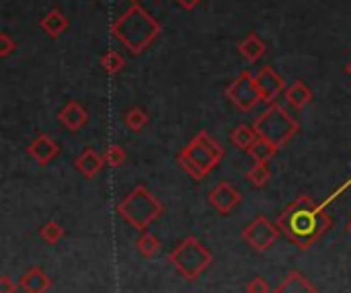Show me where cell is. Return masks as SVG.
<instances>
[{
	"label": "cell",
	"instance_id": "33",
	"mask_svg": "<svg viewBox=\"0 0 351 293\" xmlns=\"http://www.w3.org/2000/svg\"><path fill=\"white\" fill-rule=\"evenodd\" d=\"M348 230H350V234H351V220H350V224H348Z\"/></svg>",
	"mask_w": 351,
	"mask_h": 293
},
{
	"label": "cell",
	"instance_id": "16",
	"mask_svg": "<svg viewBox=\"0 0 351 293\" xmlns=\"http://www.w3.org/2000/svg\"><path fill=\"white\" fill-rule=\"evenodd\" d=\"M274 293H319L317 288L298 271H290L286 279L274 290Z\"/></svg>",
	"mask_w": 351,
	"mask_h": 293
},
{
	"label": "cell",
	"instance_id": "7",
	"mask_svg": "<svg viewBox=\"0 0 351 293\" xmlns=\"http://www.w3.org/2000/svg\"><path fill=\"white\" fill-rule=\"evenodd\" d=\"M226 99L243 113L247 111H253L259 103H261V97H259V90H257V84H255V76L249 72V70H243L228 86H226Z\"/></svg>",
	"mask_w": 351,
	"mask_h": 293
},
{
	"label": "cell",
	"instance_id": "31",
	"mask_svg": "<svg viewBox=\"0 0 351 293\" xmlns=\"http://www.w3.org/2000/svg\"><path fill=\"white\" fill-rule=\"evenodd\" d=\"M179 4H181V8H185V10H193L197 4H199V0H177Z\"/></svg>",
	"mask_w": 351,
	"mask_h": 293
},
{
	"label": "cell",
	"instance_id": "15",
	"mask_svg": "<svg viewBox=\"0 0 351 293\" xmlns=\"http://www.w3.org/2000/svg\"><path fill=\"white\" fill-rule=\"evenodd\" d=\"M68 25H70V21H68V16H66L60 8L47 10V12L41 16V21H39V27L43 29V33L49 35L51 39H58V37L68 29Z\"/></svg>",
	"mask_w": 351,
	"mask_h": 293
},
{
	"label": "cell",
	"instance_id": "26",
	"mask_svg": "<svg viewBox=\"0 0 351 293\" xmlns=\"http://www.w3.org/2000/svg\"><path fill=\"white\" fill-rule=\"evenodd\" d=\"M103 158H105V164H109L111 168H117V166H121L128 160V154H125V150L121 146L111 144V146H107Z\"/></svg>",
	"mask_w": 351,
	"mask_h": 293
},
{
	"label": "cell",
	"instance_id": "18",
	"mask_svg": "<svg viewBox=\"0 0 351 293\" xmlns=\"http://www.w3.org/2000/svg\"><path fill=\"white\" fill-rule=\"evenodd\" d=\"M239 51H241V55H243L247 62L255 64L257 60L263 58V53L267 51V47H265V43L261 41V37L253 31V33H249V35L239 43Z\"/></svg>",
	"mask_w": 351,
	"mask_h": 293
},
{
	"label": "cell",
	"instance_id": "21",
	"mask_svg": "<svg viewBox=\"0 0 351 293\" xmlns=\"http://www.w3.org/2000/svg\"><path fill=\"white\" fill-rule=\"evenodd\" d=\"M278 150H280V148H276V146L269 144L267 140L257 138V142L247 150V154H249L255 162H269V158H274Z\"/></svg>",
	"mask_w": 351,
	"mask_h": 293
},
{
	"label": "cell",
	"instance_id": "29",
	"mask_svg": "<svg viewBox=\"0 0 351 293\" xmlns=\"http://www.w3.org/2000/svg\"><path fill=\"white\" fill-rule=\"evenodd\" d=\"M350 187H351V177L348 179V181H346V183H343V185H339V187H337V189H335V191H333V193H331V195H329V197H327V199L321 203V207H325V209H327V207H329V205H331V203H333V201H335V199H337L341 193H346Z\"/></svg>",
	"mask_w": 351,
	"mask_h": 293
},
{
	"label": "cell",
	"instance_id": "25",
	"mask_svg": "<svg viewBox=\"0 0 351 293\" xmlns=\"http://www.w3.org/2000/svg\"><path fill=\"white\" fill-rule=\"evenodd\" d=\"M39 236L45 244H58L64 238V226L60 222H47L39 230Z\"/></svg>",
	"mask_w": 351,
	"mask_h": 293
},
{
	"label": "cell",
	"instance_id": "32",
	"mask_svg": "<svg viewBox=\"0 0 351 293\" xmlns=\"http://www.w3.org/2000/svg\"><path fill=\"white\" fill-rule=\"evenodd\" d=\"M346 72H348V74H350V76H351V60H350V62H348V66H346Z\"/></svg>",
	"mask_w": 351,
	"mask_h": 293
},
{
	"label": "cell",
	"instance_id": "2",
	"mask_svg": "<svg viewBox=\"0 0 351 293\" xmlns=\"http://www.w3.org/2000/svg\"><path fill=\"white\" fill-rule=\"evenodd\" d=\"M111 35L119 39L132 55H140L160 33V23L140 4H132L111 23Z\"/></svg>",
	"mask_w": 351,
	"mask_h": 293
},
{
	"label": "cell",
	"instance_id": "19",
	"mask_svg": "<svg viewBox=\"0 0 351 293\" xmlns=\"http://www.w3.org/2000/svg\"><path fill=\"white\" fill-rule=\"evenodd\" d=\"M257 131H255V127L253 125H247V123H241V125H237L234 129H232V133H230V142L239 148V150H249L255 142H257Z\"/></svg>",
	"mask_w": 351,
	"mask_h": 293
},
{
	"label": "cell",
	"instance_id": "30",
	"mask_svg": "<svg viewBox=\"0 0 351 293\" xmlns=\"http://www.w3.org/2000/svg\"><path fill=\"white\" fill-rule=\"evenodd\" d=\"M16 292V283L8 277V275H2L0 277V293H14Z\"/></svg>",
	"mask_w": 351,
	"mask_h": 293
},
{
	"label": "cell",
	"instance_id": "20",
	"mask_svg": "<svg viewBox=\"0 0 351 293\" xmlns=\"http://www.w3.org/2000/svg\"><path fill=\"white\" fill-rule=\"evenodd\" d=\"M136 249H138V253L144 257V259H152V257H156L158 255V251H160V240L152 234V232H140V236H138V240H136Z\"/></svg>",
	"mask_w": 351,
	"mask_h": 293
},
{
	"label": "cell",
	"instance_id": "12",
	"mask_svg": "<svg viewBox=\"0 0 351 293\" xmlns=\"http://www.w3.org/2000/svg\"><path fill=\"white\" fill-rule=\"evenodd\" d=\"M58 121L62 127H66L68 131H78L88 123V111L78 103V101H68L60 113H58Z\"/></svg>",
	"mask_w": 351,
	"mask_h": 293
},
{
	"label": "cell",
	"instance_id": "13",
	"mask_svg": "<svg viewBox=\"0 0 351 293\" xmlns=\"http://www.w3.org/2000/svg\"><path fill=\"white\" fill-rule=\"evenodd\" d=\"M19 288L25 293H47L51 290V279L39 265H35L21 275Z\"/></svg>",
	"mask_w": 351,
	"mask_h": 293
},
{
	"label": "cell",
	"instance_id": "24",
	"mask_svg": "<svg viewBox=\"0 0 351 293\" xmlns=\"http://www.w3.org/2000/svg\"><path fill=\"white\" fill-rule=\"evenodd\" d=\"M101 66H103V70L107 74H119L123 70V66H125V60H123V55L119 51L109 49V51H105L101 55Z\"/></svg>",
	"mask_w": 351,
	"mask_h": 293
},
{
	"label": "cell",
	"instance_id": "8",
	"mask_svg": "<svg viewBox=\"0 0 351 293\" xmlns=\"http://www.w3.org/2000/svg\"><path fill=\"white\" fill-rule=\"evenodd\" d=\"M280 228L274 224V222H269L265 216H257L251 224H247L245 228H243V234H241V238L253 249V251H257V253H263V251H269L274 244H276V240L280 238Z\"/></svg>",
	"mask_w": 351,
	"mask_h": 293
},
{
	"label": "cell",
	"instance_id": "9",
	"mask_svg": "<svg viewBox=\"0 0 351 293\" xmlns=\"http://www.w3.org/2000/svg\"><path fill=\"white\" fill-rule=\"evenodd\" d=\"M255 84H257V90H259V97H261V103H276V99L286 92V82L284 78L271 68V66H263L257 74H255Z\"/></svg>",
	"mask_w": 351,
	"mask_h": 293
},
{
	"label": "cell",
	"instance_id": "3",
	"mask_svg": "<svg viewBox=\"0 0 351 293\" xmlns=\"http://www.w3.org/2000/svg\"><path fill=\"white\" fill-rule=\"evenodd\" d=\"M222 158L224 148L214 138H210L208 131H199L179 152L177 162L193 181H202L222 162Z\"/></svg>",
	"mask_w": 351,
	"mask_h": 293
},
{
	"label": "cell",
	"instance_id": "5",
	"mask_svg": "<svg viewBox=\"0 0 351 293\" xmlns=\"http://www.w3.org/2000/svg\"><path fill=\"white\" fill-rule=\"evenodd\" d=\"M253 127H255L259 138L267 140L276 148L286 146L298 133V129H300L298 121L286 111V107H282L278 103H271L267 107V111H263L253 121Z\"/></svg>",
	"mask_w": 351,
	"mask_h": 293
},
{
	"label": "cell",
	"instance_id": "10",
	"mask_svg": "<svg viewBox=\"0 0 351 293\" xmlns=\"http://www.w3.org/2000/svg\"><path fill=\"white\" fill-rule=\"evenodd\" d=\"M208 199H210V205H212L220 216H228V214L241 203L243 195H241V191H239L237 187H232L230 183L222 181V183H218V185L210 191Z\"/></svg>",
	"mask_w": 351,
	"mask_h": 293
},
{
	"label": "cell",
	"instance_id": "11",
	"mask_svg": "<svg viewBox=\"0 0 351 293\" xmlns=\"http://www.w3.org/2000/svg\"><path fill=\"white\" fill-rule=\"evenodd\" d=\"M27 154L39 164V166H45L49 164L58 154H60V144L49 138L47 133H39L27 148Z\"/></svg>",
	"mask_w": 351,
	"mask_h": 293
},
{
	"label": "cell",
	"instance_id": "6",
	"mask_svg": "<svg viewBox=\"0 0 351 293\" xmlns=\"http://www.w3.org/2000/svg\"><path fill=\"white\" fill-rule=\"evenodd\" d=\"M169 261L185 281H195L210 267L212 253L202 240H197L195 236H187L169 253Z\"/></svg>",
	"mask_w": 351,
	"mask_h": 293
},
{
	"label": "cell",
	"instance_id": "4",
	"mask_svg": "<svg viewBox=\"0 0 351 293\" xmlns=\"http://www.w3.org/2000/svg\"><path fill=\"white\" fill-rule=\"evenodd\" d=\"M117 214L134 230L146 232L148 226L165 214V205L152 195V191L138 185L117 203Z\"/></svg>",
	"mask_w": 351,
	"mask_h": 293
},
{
	"label": "cell",
	"instance_id": "27",
	"mask_svg": "<svg viewBox=\"0 0 351 293\" xmlns=\"http://www.w3.org/2000/svg\"><path fill=\"white\" fill-rule=\"evenodd\" d=\"M14 49H16V41L6 31H2L0 33V58H8Z\"/></svg>",
	"mask_w": 351,
	"mask_h": 293
},
{
	"label": "cell",
	"instance_id": "1",
	"mask_svg": "<svg viewBox=\"0 0 351 293\" xmlns=\"http://www.w3.org/2000/svg\"><path fill=\"white\" fill-rule=\"evenodd\" d=\"M276 226L298 249H308L327 230H331L333 220L321 203H315L308 195H300L278 216Z\"/></svg>",
	"mask_w": 351,
	"mask_h": 293
},
{
	"label": "cell",
	"instance_id": "17",
	"mask_svg": "<svg viewBox=\"0 0 351 293\" xmlns=\"http://www.w3.org/2000/svg\"><path fill=\"white\" fill-rule=\"evenodd\" d=\"M288 105L296 111L304 109L311 101H313V90L308 88V84L304 80H296L294 84H290L284 92Z\"/></svg>",
	"mask_w": 351,
	"mask_h": 293
},
{
	"label": "cell",
	"instance_id": "28",
	"mask_svg": "<svg viewBox=\"0 0 351 293\" xmlns=\"http://www.w3.org/2000/svg\"><path fill=\"white\" fill-rule=\"evenodd\" d=\"M245 292L247 293H269L271 292V288H269L267 279H263V277H253V279L247 283Z\"/></svg>",
	"mask_w": 351,
	"mask_h": 293
},
{
	"label": "cell",
	"instance_id": "23",
	"mask_svg": "<svg viewBox=\"0 0 351 293\" xmlns=\"http://www.w3.org/2000/svg\"><path fill=\"white\" fill-rule=\"evenodd\" d=\"M245 177H247V181H251V185H253V187L263 189V187L271 181L269 164H267V162H255V166H253Z\"/></svg>",
	"mask_w": 351,
	"mask_h": 293
},
{
	"label": "cell",
	"instance_id": "14",
	"mask_svg": "<svg viewBox=\"0 0 351 293\" xmlns=\"http://www.w3.org/2000/svg\"><path fill=\"white\" fill-rule=\"evenodd\" d=\"M74 166H76V170H78L84 179H95V177L103 170L105 158H103V154H97L93 148H84V150L78 154Z\"/></svg>",
	"mask_w": 351,
	"mask_h": 293
},
{
	"label": "cell",
	"instance_id": "22",
	"mask_svg": "<svg viewBox=\"0 0 351 293\" xmlns=\"http://www.w3.org/2000/svg\"><path fill=\"white\" fill-rule=\"evenodd\" d=\"M123 123L130 131H142L148 123H150V117L148 113L142 109V107H134L130 111H125L123 115Z\"/></svg>",
	"mask_w": 351,
	"mask_h": 293
},
{
	"label": "cell",
	"instance_id": "34",
	"mask_svg": "<svg viewBox=\"0 0 351 293\" xmlns=\"http://www.w3.org/2000/svg\"><path fill=\"white\" fill-rule=\"evenodd\" d=\"M130 2H132V4H138V0H130Z\"/></svg>",
	"mask_w": 351,
	"mask_h": 293
}]
</instances>
